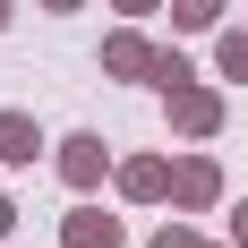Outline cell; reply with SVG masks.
Returning <instances> with one entry per match:
<instances>
[{"mask_svg":"<svg viewBox=\"0 0 248 248\" xmlns=\"http://www.w3.org/2000/svg\"><path fill=\"white\" fill-rule=\"evenodd\" d=\"M171 197L197 214V205H214V197H223V171H214L205 154H188V163H171Z\"/></svg>","mask_w":248,"mask_h":248,"instance_id":"obj_1","label":"cell"},{"mask_svg":"<svg viewBox=\"0 0 248 248\" xmlns=\"http://www.w3.org/2000/svg\"><path fill=\"white\" fill-rule=\"evenodd\" d=\"M171 120L188 128V137H214V128H223V103L205 94V86H171Z\"/></svg>","mask_w":248,"mask_h":248,"instance_id":"obj_2","label":"cell"},{"mask_svg":"<svg viewBox=\"0 0 248 248\" xmlns=\"http://www.w3.org/2000/svg\"><path fill=\"white\" fill-rule=\"evenodd\" d=\"M103 163H111V146H103V137H69V146H60V180H69V188H94Z\"/></svg>","mask_w":248,"mask_h":248,"instance_id":"obj_3","label":"cell"},{"mask_svg":"<svg viewBox=\"0 0 248 248\" xmlns=\"http://www.w3.org/2000/svg\"><path fill=\"white\" fill-rule=\"evenodd\" d=\"M154 60H163V51H154L146 34H111V43H103V69L111 77H154Z\"/></svg>","mask_w":248,"mask_h":248,"instance_id":"obj_4","label":"cell"},{"mask_svg":"<svg viewBox=\"0 0 248 248\" xmlns=\"http://www.w3.org/2000/svg\"><path fill=\"white\" fill-rule=\"evenodd\" d=\"M60 240H69V248H120V223L94 214V205H77L69 223H60Z\"/></svg>","mask_w":248,"mask_h":248,"instance_id":"obj_5","label":"cell"},{"mask_svg":"<svg viewBox=\"0 0 248 248\" xmlns=\"http://www.w3.org/2000/svg\"><path fill=\"white\" fill-rule=\"evenodd\" d=\"M120 188L128 197H171V163H154V154L146 163H120Z\"/></svg>","mask_w":248,"mask_h":248,"instance_id":"obj_6","label":"cell"},{"mask_svg":"<svg viewBox=\"0 0 248 248\" xmlns=\"http://www.w3.org/2000/svg\"><path fill=\"white\" fill-rule=\"evenodd\" d=\"M34 146H43V137H34L26 111H0V163H34Z\"/></svg>","mask_w":248,"mask_h":248,"instance_id":"obj_7","label":"cell"},{"mask_svg":"<svg viewBox=\"0 0 248 248\" xmlns=\"http://www.w3.org/2000/svg\"><path fill=\"white\" fill-rule=\"evenodd\" d=\"M171 17H180V26H214V17H223V0H171Z\"/></svg>","mask_w":248,"mask_h":248,"instance_id":"obj_8","label":"cell"},{"mask_svg":"<svg viewBox=\"0 0 248 248\" xmlns=\"http://www.w3.org/2000/svg\"><path fill=\"white\" fill-rule=\"evenodd\" d=\"M214 60H223V77H248V34H223V51H214Z\"/></svg>","mask_w":248,"mask_h":248,"instance_id":"obj_9","label":"cell"},{"mask_svg":"<svg viewBox=\"0 0 248 248\" xmlns=\"http://www.w3.org/2000/svg\"><path fill=\"white\" fill-rule=\"evenodd\" d=\"M154 248H205V240H197V231H180V223H163V231H154Z\"/></svg>","mask_w":248,"mask_h":248,"instance_id":"obj_10","label":"cell"},{"mask_svg":"<svg viewBox=\"0 0 248 248\" xmlns=\"http://www.w3.org/2000/svg\"><path fill=\"white\" fill-rule=\"evenodd\" d=\"M231 240H240V248H248V205H240V214H231Z\"/></svg>","mask_w":248,"mask_h":248,"instance_id":"obj_11","label":"cell"},{"mask_svg":"<svg viewBox=\"0 0 248 248\" xmlns=\"http://www.w3.org/2000/svg\"><path fill=\"white\" fill-rule=\"evenodd\" d=\"M9 223H17V205H9V197H0V240H9Z\"/></svg>","mask_w":248,"mask_h":248,"instance_id":"obj_12","label":"cell"},{"mask_svg":"<svg viewBox=\"0 0 248 248\" xmlns=\"http://www.w3.org/2000/svg\"><path fill=\"white\" fill-rule=\"evenodd\" d=\"M51 9H86V0H51Z\"/></svg>","mask_w":248,"mask_h":248,"instance_id":"obj_13","label":"cell"},{"mask_svg":"<svg viewBox=\"0 0 248 248\" xmlns=\"http://www.w3.org/2000/svg\"><path fill=\"white\" fill-rule=\"evenodd\" d=\"M120 9H154V0H120Z\"/></svg>","mask_w":248,"mask_h":248,"instance_id":"obj_14","label":"cell"},{"mask_svg":"<svg viewBox=\"0 0 248 248\" xmlns=\"http://www.w3.org/2000/svg\"><path fill=\"white\" fill-rule=\"evenodd\" d=\"M0 26H9V0H0Z\"/></svg>","mask_w":248,"mask_h":248,"instance_id":"obj_15","label":"cell"}]
</instances>
